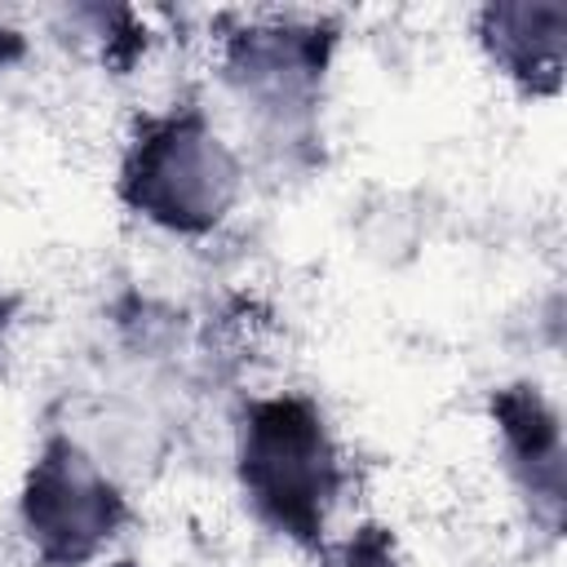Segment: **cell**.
I'll return each instance as SVG.
<instances>
[{
    "instance_id": "obj_1",
    "label": "cell",
    "mask_w": 567,
    "mask_h": 567,
    "mask_svg": "<svg viewBox=\"0 0 567 567\" xmlns=\"http://www.w3.org/2000/svg\"><path fill=\"white\" fill-rule=\"evenodd\" d=\"M235 483L248 514L297 549H319L350 487L346 447L306 390L244 399L235 416Z\"/></svg>"
},
{
    "instance_id": "obj_2",
    "label": "cell",
    "mask_w": 567,
    "mask_h": 567,
    "mask_svg": "<svg viewBox=\"0 0 567 567\" xmlns=\"http://www.w3.org/2000/svg\"><path fill=\"white\" fill-rule=\"evenodd\" d=\"M244 182L248 168L235 142H226L195 97L142 111L115 164L120 204L173 239L217 235L239 208Z\"/></svg>"
},
{
    "instance_id": "obj_3",
    "label": "cell",
    "mask_w": 567,
    "mask_h": 567,
    "mask_svg": "<svg viewBox=\"0 0 567 567\" xmlns=\"http://www.w3.org/2000/svg\"><path fill=\"white\" fill-rule=\"evenodd\" d=\"M337 44L332 18L297 13H248L217 35V80L261 146L297 155L315 142Z\"/></svg>"
},
{
    "instance_id": "obj_4",
    "label": "cell",
    "mask_w": 567,
    "mask_h": 567,
    "mask_svg": "<svg viewBox=\"0 0 567 567\" xmlns=\"http://www.w3.org/2000/svg\"><path fill=\"white\" fill-rule=\"evenodd\" d=\"M115 470L75 434H44L18 483V532L40 567H93L128 527Z\"/></svg>"
},
{
    "instance_id": "obj_5",
    "label": "cell",
    "mask_w": 567,
    "mask_h": 567,
    "mask_svg": "<svg viewBox=\"0 0 567 567\" xmlns=\"http://www.w3.org/2000/svg\"><path fill=\"white\" fill-rule=\"evenodd\" d=\"M487 421L501 470L527 505V518L558 536L567 509V439L554 399L532 381H509L487 394Z\"/></svg>"
},
{
    "instance_id": "obj_6",
    "label": "cell",
    "mask_w": 567,
    "mask_h": 567,
    "mask_svg": "<svg viewBox=\"0 0 567 567\" xmlns=\"http://www.w3.org/2000/svg\"><path fill=\"white\" fill-rule=\"evenodd\" d=\"M474 44L487 66L523 97H558L567 71V4L558 0H492L478 4Z\"/></svg>"
},
{
    "instance_id": "obj_7",
    "label": "cell",
    "mask_w": 567,
    "mask_h": 567,
    "mask_svg": "<svg viewBox=\"0 0 567 567\" xmlns=\"http://www.w3.org/2000/svg\"><path fill=\"white\" fill-rule=\"evenodd\" d=\"M62 18L71 22L75 35H89V44L97 49V58L111 71H128L142 53H146V22L137 9H106V4H75L62 9Z\"/></svg>"
},
{
    "instance_id": "obj_8",
    "label": "cell",
    "mask_w": 567,
    "mask_h": 567,
    "mask_svg": "<svg viewBox=\"0 0 567 567\" xmlns=\"http://www.w3.org/2000/svg\"><path fill=\"white\" fill-rule=\"evenodd\" d=\"M319 567H408L399 540L385 523H354L346 536L323 540L315 549Z\"/></svg>"
},
{
    "instance_id": "obj_9",
    "label": "cell",
    "mask_w": 567,
    "mask_h": 567,
    "mask_svg": "<svg viewBox=\"0 0 567 567\" xmlns=\"http://www.w3.org/2000/svg\"><path fill=\"white\" fill-rule=\"evenodd\" d=\"M27 49H31V40H27V31L0 18V75H4L9 66H18V62L27 58Z\"/></svg>"
}]
</instances>
